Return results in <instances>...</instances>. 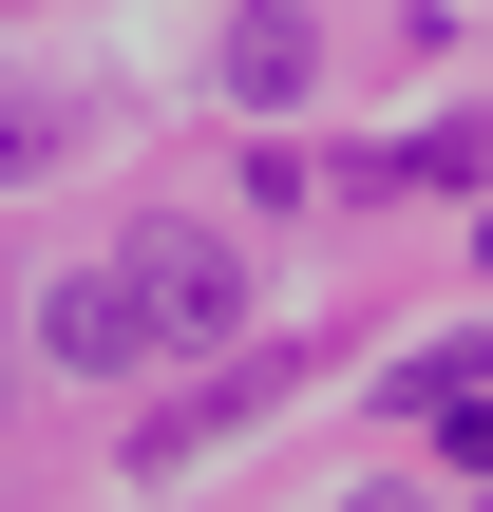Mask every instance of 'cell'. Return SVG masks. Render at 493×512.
Here are the masks:
<instances>
[{
    "mask_svg": "<svg viewBox=\"0 0 493 512\" xmlns=\"http://www.w3.org/2000/svg\"><path fill=\"white\" fill-rule=\"evenodd\" d=\"M475 247H493V228H475Z\"/></svg>",
    "mask_w": 493,
    "mask_h": 512,
    "instance_id": "cell-7",
    "label": "cell"
},
{
    "mask_svg": "<svg viewBox=\"0 0 493 512\" xmlns=\"http://www.w3.org/2000/svg\"><path fill=\"white\" fill-rule=\"evenodd\" d=\"M475 171H493V133H475V114H437V133H399V152H361L342 190H475Z\"/></svg>",
    "mask_w": 493,
    "mask_h": 512,
    "instance_id": "cell-5",
    "label": "cell"
},
{
    "mask_svg": "<svg viewBox=\"0 0 493 512\" xmlns=\"http://www.w3.org/2000/svg\"><path fill=\"white\" fill-rule=\"evenodd\" d=\"M228 418H266V361H209V380H190V399H152V418H133V456H152V475H171V456H209V437H228Z\"/></svg>",
    "mask_w": 493,
    "mask_h": 512,
    "instance_id": "cell-3",
    "label": "cell"
},
{
    "mask_svg": "<svg viewBox=\"0 0 493 512\" xmlns=\"http://www.w3.org/2000/svg\"><path fill=\"white\" fill-rule=\"evenodd\" d=\"M114 266H133V304H152V342H247V247H228V228H190V209H152V228H133Z\"/></svg>",
    "mask_w": 493,
    "mask_h": 512,
    "instance_id": "cell-1",
    "label": "cell"
},
{
    "mask_svg": "<svg viewBox=\"0 0 493 512\" xmlns=\"http://www.w3.org/2000/svg\"><path fill=\"white\" fill-rule=\"evenodd\" d=\"M76 133H95V114H76V95H0V190H19V171H57V152H76Z\"/></svg>",
    "mask_w": 493,
    "mask_h": 512,
    "instance_id": "cell-6",
    "label": "cell"
},
{
    "mask_svg": "<svg viewBox=\"0 0 493 512\" xmlns=\"http://www.w3.org/2000/svg\"><path fill=\"white\" fill-rule=\"evenodd\" d=\"M38 342H57V380H133V361H171L152 304H133V266H76V285L38 304Z\"/></svg>",
    "mask_w": 493,
    "mask_h": 512,
    "instance_id": "cell-2",
    "label": "cell"
},
{
    "mask_svg": "<svg viewBox=\"0 0 493 512\" xmlns=\"http://www.w3.org/2000/svg\"><path fill=\"white\" fill-rule=\"evenodd\" d=\"M304 76H323V38H304V19H266V0H247V19H228V114H285V95H304Z\"/></svg>",
    "mask_w": 493,
    "mask_h": 512,
    "instance_id": "cell-4",
    "label": "cell"
}]
</instances>
